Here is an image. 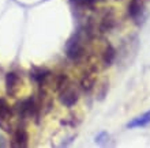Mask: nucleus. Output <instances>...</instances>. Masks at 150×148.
Masks as SVG:
<instances>
[{
  "label": "nucleus",
  "mask_w": 150,
  "mask_h": 148,
  "mask_svg": "<svg viewBox=\"0 0 150 148\" xmlns=\"http://www.w3.org/2000/svg\"><path fill=\"white\" fill-rule=\"evenodd\" d=\"M78 99H79V93H78V90H76V87H75L71 82L59 91L60 103L64 106H67V107H72V106L78 102Z\"/></svg>",
  "instance_id": "nucleus-1"
},
{
  "label": "nucleus",
  "mask_w": 150,
  "mask_h": 148,
  "mask_svg": "<svg viewBox=\"0 0 150 148\" xmlns=\"http://www.w3.org/2000/svg\"><path fill=\"white\" fill-rule=\"evenodd\" d=\"M12 114H14V112L7 103V101L0 98V128L8 133H12V128L11 124H10V118H11Z\"/></svg>",
  "instance_id": "nucleus-2"
},
{
  "label": "nucleus",
  "mask_w": 150,
  "mask_h": 148,
  "mask_svg": "<svg viewBox=\"0 0 150 148\" xmlns=\"http://www.w3.org/2000/svg\"><path fill=\"white\" fill-rule=\"evenodd\" d=\"M51 76H52V72L45 69V68H34L33 71H30V79L33 82H36L40 87L47 86Z\"/></svg>",
  "instance_id": "nucleus-3"
},
{
  "label": "nucleus",
  "mask_w": 150,
  "mask_h": 148,
  "mask_svg": "<svg viewBox=\"0 0 150 148\" xmlns=\"http://www.w3.org/2000/svg\"><path fill=\"white\" fill-rule=\"evenodd\" d=\"M21 84V76L16 72H8L6 76V88L10 97H15Z\"/></svg>",
  "instance_id": "nucleus-4"
},
{
  "label": "nucleus",
  "mask_w": 150,
  "mask_h": 148,
  "mask_svg": "<svg viewBox=\"0 0 150 148\" xmlns=\"http://www.w3.org/2000/svg\"><path fill=\"white\" fill-rule=\"evenodd\" d=\"M14 133V137H12L11 145L12 147H28V140H29V135L26 132L25 126H18Z\"/></svg>",
  "instance_id": "nucleus-5"
},
{
  "label": "nucleus",
  "mask_w": 150,
  "mask_h": 148,
  "mask_svg": "<svg viewBox=\"0 0 150 148\" xmlns=\"http://www.w3.org/2000/svg\"><path fill=\"white\" fill-rule=\"evenodd\" d=\"M48 83H51L52 88L59 93L63 87H66L68 83H70V79H68V76L66 74H57V75L52 74V76L49 78V82Z\"/></svg>",
  "instance_id": "nucleus-6"
},
{
  "label": "nucleus",
  "mask_w": 150,
  "mask_h": 148,
  "mask_svg": "<svg viewBox=\"0 0 150 148\" xmlns=\"http://www.w3.org/2000/svg\"><path fill=\"white\" fill-rule=\"evenodd\" d=\"M143 7H145V0H131L128 4V15L134 20L139 19V16L142 15Z\"/></svg>",
  "instance_id": "nucleus-7"
},
{
  "label": "nucleus",
  "mask_w": 150,
  "mask_h": 148,
  "mask_svg": "<svg viewBox=\"0 0 150 148\" xmlns=\"http://www.w3.org/2000/svg\"><path fill=\"white\" fill-rule=\"evenodd\" d=\"M115 57H116V51L113 49L111 43H107L104 46L103 52H101V62L104 64V67H109L112 65Z\"/></svg>",
  "instance_id": "nucleus-8"
},
{
  "label": "nucleus",
  "mask_w": 150,
  "mask_h": 148,
  "mask_svg": "<svg viewBox=\"0 0 150 148\" xmlns=\"http://www.w3.org/2000/svg\"><path fill=\"white\" fill-rule=\"evenodd\" d=\"M150 124V110L146 112V113L141 114L138 117L132 118V120L128 122V128H142V126H146V125Z\"/></svg>",
  "instance_id": "nucleus-9"
}]
</instances>
